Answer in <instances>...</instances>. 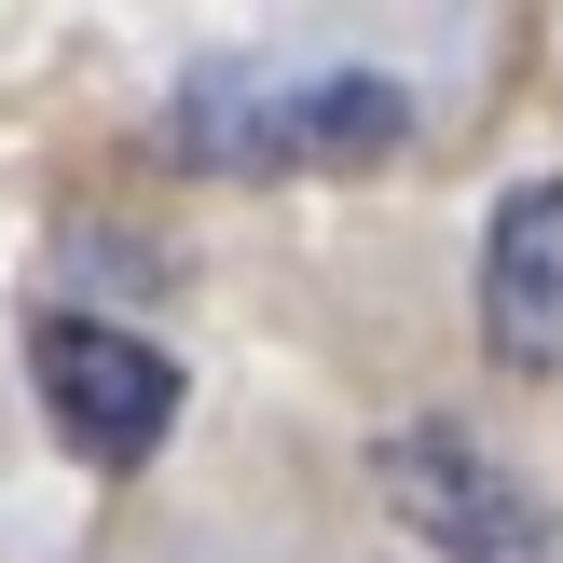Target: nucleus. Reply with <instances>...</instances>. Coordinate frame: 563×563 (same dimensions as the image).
<instances>
[{"mask_svg":"<svg viewBox=\"0 0 563 563\" xmlns=\"http://www.w3.org/2000/svg\"><path fill=\"white\" fill-rule=\"evenodd\" d=\"M412 137V97L385 69H262V55H207L165 97V152L192 179H372Z\"/></svg>","mask_w":563,"mask_h":563,"instance_id":"obj_1","label":"nucleus"},{"mask_svg":"<svg viewBox=\"0 0 563 563\" xmlns=\"http://www.w3.org/2000/svg\"><path fill=\"white\" fill-rule=\"evenodd\" d=\"M27 385H42V427L82 467H152L165 427H179V357L110 317H27Z\"/></svg>","mask_w":563,"mask_h":563,"instance_id":"obj_2","label":"nucleus"},{"mask_svg":"<svg viewBox=\"0 0 563 563\" xmlns=\"http://www.w3.org/2000/svg\"><path fill=\"white\" fill-rule=\"evenodd\" d=\"M372 495L399 509V537H427L440 563H550V509L454 427H399L372 440Z\"/></svg>","mask_w":563,"mask_h":563,"instance_id":"obj_3","label":"nucleus"},{"mask_svg":"<svg viewBox=\"0 0 563 563\" xmlns=\"http://www.w3.org/2000/svg\"><path fill=\"white\" fill-rule=\"evenodd\" d=\"M482 344L509 372H563V179H522L482 234Z\"/></svg>","mask_w":563,"mask_h":563,"instance_id":"obj_4","label":"nucleus"}]
</instances>
